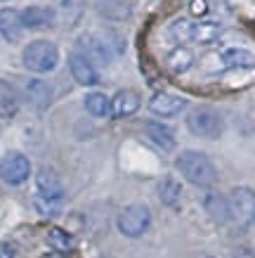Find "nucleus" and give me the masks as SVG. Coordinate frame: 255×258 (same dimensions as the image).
I'll list each match as a JSON object with an SVG mask.
<instances>
[{
  "label": "nucleus",
  "mask_w": 255,
  "mask_h": 258,
  "mask_svg": "<svg viewBox=\"0 0 255 258\" xmlns=\"http://www.w3.org/2000/svg\"><path fill=\"white\" fill-rule=\"evenodd\" d=\"M64 202V185L57 178L52 168H40L36 173V195H33V206L43 216H57L62 211Z\"/></svg>",
  "instance_id": "1"
},
{
  "label": "nucleus",
  "mask_w": 255,
  "mask_h": 258,
  "mask_svg": "<svg viewBox=\"0 0 255 258\" xmlns=\"http://www.w3.org/2000/svg\"><path fill=\"white\" fill-rule=\"evenodd\" d=\"M175 166H178V171L182 173V178H185L187 182L196 185V187H210L217 178L213 161H210L203 152H196V149L182 152V154L175 159Z\"/></svg>",
  "instance_id": "2"
},
{
  "label": "nucleus",
  "mask_w": 255,
  "mask_h": 258,
  "mask_svg": "<svg viewBox=\"0 0 255 258\" xmlns=\"http://www.w3.org/2000/svg\"><path fill=\"white\" fill-rule=\"evenodd\" d=\"M24 67L33 74H50L59 64V50L52 40H31L22 52Z\"/></svg>",
  "instance_id": "3"
},
{
  "label": "nucleus",
  "mask_w": 255,
  "mask_h": 258,
  "mask_svg": "<svg viewBox=\"0 0 255 258\" xmlns=\"http://www.w3.org/2000/svg\"><path fill=\"white\" fill-rule=\"evenodd\" d=\"M187 128H189L196 138L217 140V138L224 133L222 114L217 109H213V107L199 104V107H194V109L189 111V116H187Z\"/></svg>",
  "instance_id": "4"
},
{
  "label": "nucleus",
  "mask_w": 255,
  "mask_h": 258,
  "mask_svg": "<svg viewBox=\"0 0 255 258\" xmlns=\"http://www.w3.org/2000/svg\"><path fill=\"white\" fill-rule=\"evenodd\" d=\"M76 55L88 59L97 69V67H109L114 52H111V45L107 40H102L97 33H80L76 38Z\"/></svg>",
  "instance_id": "5"
},
{
  "label": "nucleus",
  "mask_w": 255,
  "mask_h": 258,
  "mask_svg": "<svg viewBox=\"0 0 255 258\" xmlns=\"http://www.w3.org/2000/svg\"><path fill=\"white\" fill-rule=\"evenodd\" d=\"M118 230L125 237H142L151 225V211H149L144 204H130L125 206L123 211L118 213Z\"/></svg>",
  "instance_id": "6"
},
{
  "label": "nucleus",
  "mask_w": 255,
  "mask_h": 258,
  "mask_svg": "<svg viewBox=\"0 0 255 258\" xmlns=\"http://www.w3.org/2000/svg\"><path fill=\"white\" fill-rule=\"evenodd\" d=\"M31 175V161L22 152H8L0 159V180L5 185H22Z\"/></svg>",
  "instance_id": "7"
},
{
  "label": "nucleus",
  "mask_w": 255,
  "mask_h": 258,
  "mask_svg": "<svg viewBox=\"0 0 255 258\" xmlns=\"http://www.w3.org/2000/svg\"><path fill=\"white\" fill-rule=\"evenodd\" d=\"M229 209H232V218L241 223L255 218V192L250 187H234L229 195Z\"/></svg>",
  "instance_id": "8"
},
{
  "label": "nucleus",
  "mask_w": 255,
  "mask_h": 258,
  "mask_svg": "<svg viewBox=\"0 0 255 258\" xmlns=\"http://www.w3.org/2000/svg\"><path fill=\"white\" fill-rule=\"evenodd\" d=\"M22 33H24L22 10H15V8L0 10V36L8 40V43H19Z\"/></svg>",
  "instance_id": "9"
},
{
  "label": "nucleus",
  "mask_w": 255,
  "mask_h": 258,
  "mask_svg": "<svg viewBox=\"0 0 255 258\" xmlns=\"http://www.w3.org/2000/svg\"><path fill=\"white\" fill-rule=\"evenodd\" d=\"M215 59H217V69H253L255 67V55L250 50H243V47L222 50Z\"/></svg>",
  "instance_id": "10"
},
{
  "label": "nucleus",
  "mask_w": 255,
  "mask_h": 258,
  "mask_svg": "<svg viewBox=\"0 0 255 258\" xmlns=\"http://www.w3.org/2000/svg\"><path fill=\"white\" fill-rule=\"evenodd\" d=\"M24 97H26V102L31 104L33 109L43 111V109H47L50 102H52V88L40 79H29L24 83Z\"/></svg>",
  "instance_id": "11"
},
{
  "label": "nucleus",
  "mask_w": 255,
  "mask_h": 258,
  "mask_svg": "<svg viewBox=\"0 0 255 258\" xmlns=\"http://www.w3.org/2000/svg\"><path fill=\"white\" fill-rule=\"evenodd\" d=\"M187 107V100L180 95L173 93H156L149 100V109L154 111L156 116H175Z\"/></svg>",
  "instance_id": "12"
},
{
  "label": "nucleus",
  "mask_w": 255,
  "mask_h": 258,
  "mask_svg": "<svg viewBox=\"0 0 255 258\" xmlns=\"http://www.w3.org/2000/svg\"><path fill=\"white\" fill-rule=\"evenodd\" d=\"M54 12L50 8H40V5H31V8L22 10V22L24 29H31V31H45L54 24Z\"/></svg>",
  "instance_id": "13"
},
{
  "label": "nucleus",
  "mask_w": 255,
  "mask_h": 258,
  "mask_svg": "<svg viewBox=\"0 0 255 258\" xmlns=\"http://www.w3.org/2000/svg\"><path fill=\"white\" fill-rule=\"evenodd\" d=\"M137 109H139V95L135 90H130V88L118 90L111 97V116L114 118H128Z\"/></svg>",
  "instance_id": "14"
},
{
  "label": "nucleus",
  "mask_w": 255,
  "mask_h": 258,
  "mask_svg": "<svg viewBox=\"0 0 255 258\" xmlns=\"http://www.w3.org/2000/svg\"><path fill=\"white\" fill-rule=\"evenodd\" d=\"M69 69H71V76L76 79L78 86L90 88V86H97V83H100V74H97V69H95L88 59H83L80 55H71L69 57Z\"/></svg>",
  "instance_id": "15"
},
{
  "label": "nucleus",
  "mask_w": 255,
  "mask_h": 258,
  "mask_svg": "<svg viewBox=\"0 0 255 258\" xmlns=\"http://www.w3.org/2000/svg\"><path fill=\"white\" fill-rule=\"evenodd\" d=\"M203 209H206V213H208L215 223H227V220L232 218L229 199L222 195H217V192H208V195L203 197Z\"/></svg>",
  "instance_id": "16"
},
{
  "label": "nucleus",
  "mask_w": 255,
  "mask_h": 258,
  "mask_svg": "<svg viewBox=\"0 0 255 258\" xmlns=\"http://www.w3.org/2000/svg\"><path fill=\"white\" fill-rule=\"evenodd\" d=\"M144 133H147V138L154 142V145H158V147L165 149V152H173V149H175V145H178L175 133L170 131L168 125L156 123V121H149V123L144 125Z\"/></svg>",
  "instance_id": "17"
},
{
  "label": "nucleus",
  "mask_w": 255,
  "mask_h": 258,
  "mask_svg": "<svg viewBox=\"0 0 255 258\" xmlns=\"http://www.w3.org/2000/svg\"><path fill=\"white\" fill-rule=\"evenodd\" d=\"M19 93L15 90L12 83L0 79V118H12L19 111Z\"/></svg>",
  "instance_id": "18"
},
{
  "label": "nucleus",
  "mask_w": 255,
  "mask_h": 258,
  "mask_svg": "<svg viewBox=\"0 0 255 258\" xmlns=\"http://www.w3.org/2000/svg\"><path fill=\"white\" fill-rule=\"evenodd\" d=\"M83 10H85V0H59V8H57V15L54 17L69 29V26L78 24Z\"/></svg>",
  "instance_id": "19"
},
{
  "label": "nucleus",
  "mask_w": 255,
  "mask_h": 258,
  "mask_svg": "<svg viewBox=\"0 0 255 258\" xmlns=\"http://www.w3.org/2000/svg\"><path fill=\"white\" fill-rule=\"evenodd\" d=\"M165 64H168V69L173 71V74H185V71L192 69L194 52L189 50V47L180 45V47H175V50H170V52H168V57H165Z\"/></svg>",
  "instance_id": "20"
},
{
  "label": "nucleus",
  "mask_w": 255,
  "mask_h": 258,
  "mask_svg": "<svg viewBox=\"0 0 255 258\" xmlns=\"http://www.w3.org/2000/svg\"><path fill=\"white\" fill-rule=\"evenodd\" d=\"M83 104H85V109H88V114L97 118L107 116L109 111H111V102H109V97L104 93H88Z\"/></svg>",
  "instance_id": "21"
},
{
  "label": "nucleus",
  "mask_w": 255,
  "mask_h": 258,
  "mask_svg": "<svg viewBox=\"0 0 255 258\" xmlns=\"http://www.w3.org/2000/svg\"><path fill=\"white\" fill-rule=\"evenodd\" d=\"M158 197L165 206H178L180 197H182V185L175 178H163L158 182Z\"/></svg>",
  "instance_id": "22"
},
{
  "label": "nucleus",
  "mask_w": 255,
  "mask_h": 258,
  "mask_svg": "<svg viewBox=\"0 0 255 258\" xmlns=\"http://www.w3.org/2000/svg\"><path fill=\"white\" fill-rule=\"evenodd\" d=\"M222 26L217 22H196L194 24V43H213L220 38Z\"/></svg>",
  "instance_id": "23"
},
{
  "label": "nucleus",
  "mask_w": 255,
  "mask_h": 258,
  "mask_svg": "<svg viewBox=\"0 0 255 258\" xmlns=\"http://www.w3.org/2000/svg\"><path fill=\"white\" fill-rule=\"evenodd\" d=\"M194 24L192 19H185V17H180L175 22L170 24V36L178 40V43H187V40H194Z\"/></svg>",
  "instance_id": "24"
},
{
  "label": "nucleus",
  "mask_w": 255,
  "mask_h": 258,
  "mask_svg": "<svg viewBox=\"0 0 255 258\" xmlns=\"http://www.w3.org/2000/svg\"><path fill=\"white\" fill-rule=\"evenodd\" d=\"M47 242L52 244V249L57 251H66L71 246V237L64 232V230H59V227H52L50 232H47Z\"/></svg>",
  "instance_id": "25"
},
{
  "label": "nucleus",
  "mask_w": 255,
  "mask_h": 258,
  "mask_svg": "<svg viewBox=\"0 0 255 258\" xmlns=\"http://www.w3.org/2000/svg\"><path fill=\"white\" fill-rule=\"evenodd\" d=\"M189 10H192V15L203 17L210 10V5H208V0H192V3H189Z\"/></svg>",
  "instance_id": "26"
},
{
  "label": "nucleus",
  "mask_w": 255,
  "mask_h": 258,
  "mask_svg": "<svg viewBox=\"0 0 255 258\" xmlns=\"http://www.w3.org/2000/svg\"><path fill=\"white\" fill-rule=\"evenodd\" d=\"M0 258H17V246L10 242H0Z\"/></svg>",
  "instance_id": "27"
},
{
  "label": "nucleus",
  "mask_w": 255,
  "mask_h": 258,
  "mask_svg": "<svg viewBox=\"0 0 255 258\" xmlns=\"http://www.w3.org/2000/svg\"><path fill=\"white\" fill-rule=\"evenodd\" d=\"M43 258H64V256H62V251H50V253H45Z\"/></svg>",
  "instance_id": "28"
},
{
  "label": "nucleus",
  "mask_w": 255,
  "mask_h": 258,
  "mask_svg": "<svg viewBox=\"0 0 255 258\" xmlns=\"http://www.w3.org/2000/svg\"><path fill=\"white\" fill-rule=\"evenodd\" d=\"M194 258H213V256H208V253H199V256H194Z\"/></svg>",
  "instance_id": "29"
}]
</instances>
